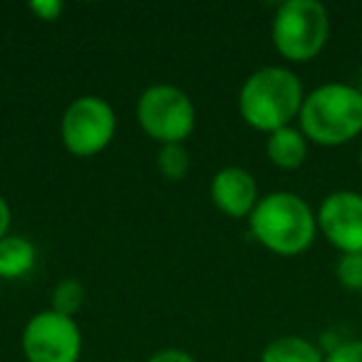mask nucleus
<instances>
[{"label":"nucleus","instance_id":"1","mask_svg":"<svg viewBox=\"0 0 362 362\" xmlns=\"http://www.w3.org/2000/svg\"><path fill=\"white\" fill-rule=\"evenodd\" d=\"M303 100V82L291 67L266 65L243 80L236 105L241 119L268 136L271 132L291 127L300 117Z\"/></svg>","mask_w":362,"mask_h":362},{"label":"nucleus","instance_id":"2","mask_svg":"<svg viewBox=\"0 0 362 362\" xmlns=\"http://www.w3.org/2000/svg\"><path fill=\"white\" fill-rule=\"evenodd\" d=\"M248 228L266 251L293 258L313 246L317 236V218L303 197L293 192H271L256 204L248 216Z\"/></svg>","mask_w":362,"mask_h":362},{"label":"nucleus","instance_id":"3","mask_svg":"<svg viewBox=\"0 0 362 362\" xmlns=\"http://www.w3.org/2000/svg\"><path fill=\"white\" fill-rule=\"evenodd\" d=\"M298 127L310 144L342 146L362 134V87L325 82L303 100Z\"/></svg>","mask_w":362,"mask_h":362},{"label":"nucleus","instance_id":"4","mask_svg":"<svg viewBox=\"0 0 362 362\" xmlns=\"http://www.w3.org/2000/svg\"><path fill=\"white\" fill-rule=\"evenodd\" d=\"M330 37V13L317 0H286L276 8L271 40L286 62L303 65L325 50Z\"/></svg>","mask_w":362,"mask_h":362},{"label":"nucleus","instance_id":"5","mask_svg":"<svg viewBox=\"0 0 362 362\" xmlns=\"http://www.w3.org/2000/svg\"><path fill=\"white\" fill-rule=\"evenodd\" d=\"M136 122L159 146L184 144L197 129V107L181 87L156 82L136 100Z\"/></svg>","mask_w":362,"mask_h":362},{"label":"nucleus","instance_id":"6","mask_svg":"<svg viewBox=\"0 0 362 362\" xmlns=\"http://www.w3.org/2000/svg\"><path fill=\"white\" fill-rule=\"evenodd\" d=\"M117 134V112L105 97L82 95L65 107L60 119V139L77 159L97 156Z\"/></svg>","mask_w":362,"mask_h":362},{"label":"nucleus","instance_id":"7","mask_svg":"<svg viewBox=\"0 0 362 362\" xmlns=\"http://www.w3.org/2000/svg\"><path fill=\"white\" fill-rule=\"evenodd\" d=\"M21 347L28 362H80L82 330L75 317L47 308L25 322Z\"/></svg>","mask_w":362,"mask_h":362},{"label":"nucleus","instance_id":"8","mask_svg":"<svg viewBox=\"0 0 362 362\" xmlns=\"http://www.w3.org/2000/svg\"><path fill=\"white\" fill-rule=\"evenodd\" d=\"M317 231L332 248L345 253H362V194L337 189L327 194L315 211Z\"/></svg>","mask_w":362,"mask_h":362},{"label":"nucleus","instance_id":"9","mask_svg":"<svg viewBox=\"0 0 362 362\" xmlns=\"http://www.w3.org/2000/svg\"><path fill=\"white\" fill-rule=\"evenodd\" d=\"M211 204L228 218H246L261 202L256 176L243 166H223L211 176L209 184Z\"/></svg>","mask_w":362,"mask_h":362},{"label":"nucleus","instance_id":"10","mask_svg":"<svg viewBox=\"0 0 362 362\" xmlns=\"http://www.w3.org/2000/svg\"><path fill=\"white\" fill-rule=\"evenodd\" d=\"M310 141L300 132V127H283L266 136V156L273 166L283 171H296L305 164Z\"/></svg>","mask_w":362,"mask_h":362},{"label":"nucleus","instance_id":"11","mask_svg":"<svg viewBox=\"0 0 362 362\" xmlns=\"http://www.w3.org/2000/svg\"><path fill=\"white\" fill-rule=\"evenodd\" d=\"M37 263V248L28 236L8 233L0 241V281L25 278Z\"/></svg>","mask_w":362,"mask_h":362},{"label":"nucleus","instance_id":"12","mask_svg":"<svg viewBox=\"0 0 362 362\" xmlns=\"http://www.w3.org/2000/svg\"><path fill=\"white\" fill-rule=\"evenodd\" d=\"M261 362H325V352L303 335H281L263 347Z\"/></svg>","mask_w":362,"mask_h":362},{"label":"nucleus","instance_id":"13","mask_svg":"<svg viewBox=\"0 0 362 362\" xmlns=\"http://www.w3.org/2000/svg\"><path fill=\"white\" fill-rule=\"evenodd\" d=\"M156 169L166 181L187 179L192 169V156L184 144H164L156 149Z\"/></svg>","mask_w":362,"mask_h":362},{"label":"nucleus","instance_id":"14","mask_svg":"<svg viewBox=\"0 0 362 362\" xmlns=\"http://www.w3.org/2000/svg\"><path fill=\"white\" fill-rule=\"evenodd\" d=\"M82 305H85V286L77 278H62L52 288V310L75 317Z\"/></svg>","mask_w":362,"mask_h":362},{"label":"nucleus","instance_id":"15","mask_svg":"<svg viewBox=\"0 0 362 362\" xmlns=\"http://www.w3.org/2000/svg\"><path fill=\"white\" fill-rule=\"evenodd\" d=\"M335 276L347 291H362V253H345L335 266Z\"/></svg>","mask_w":362,"mask_h":362},{"label":"nucleus","instance_id":"16","mask_svg":"<svg viewBox=\"0 0 362 362\" xmlns=\"http://www.w3.org/2000/svg\"><path fill=\"white\" fill-rule=\"evenodd\" d=\"M325 362H362V340H345L325 352Z\"/></svg>","mask_w":362,"mask_h":362},{"label":"nucleus","instance_id":"17","mask_svg":"<svg viewBox=\"0 0 362 362\" xmlns=\"http://www.w3.org/2000/svg\"><path fill=\"white\" fill-rule=\"evenodd\" d=\"M62 11H65V6H62L60 0H33L30 3V13L37 16V21H42V23L60 21Z\"/></svg>","mask_w":362,"mask_h":362},{"label":"nucleus","instance_id":"18","mask_svg":"<svg viewBox=\"0 0 362 362\" xmlns=\"http://www.w3.org/2000/svg\"><path fill=\"white\" fill-rule=\"evenodd\" d=\"M146 362H197V357L181 347H161L154 355H149Z\"/></svg>","mask_w":362,"mask_h":362},{"label":"nucleus","instance_id":"19","mask_svg":"<svg viewBox=\"0 0 362 362\" xmlns=\"http://www.w3.org/2000/svg\"><path fill=\"white\" fill-rule=\"evenodd\" d=\"M11 221H13V211H11V206H8L6 197L0 194V241L11 233Z\"/></svg>","mask_w":362,"mask_h":362},{"label":"nucleus","instance_id":"20","mask_svg":"<svg viewBox=\"0 0 362 362\" xmlns=\"http://www.w3.org/2000/svg\"><path fill=\"white\" fill-rule=\"evenodd\" d=\"M360 174H362V149H360Z\"/></svg>","mask_w":362,"mask_h":362},{"label":"nucleus","instance_id":"21","mask_svg":"<svg viewBox=\"0 0 362 362\" xmlns=\"http://www.w3.org/2000/svg\"><path fill=\"white\" fill-rule=\"evenodd\" d=\"M119 362H127V360H119Z\"/></svg>","mask_w":362,"mask_h":362}]
</instances>
